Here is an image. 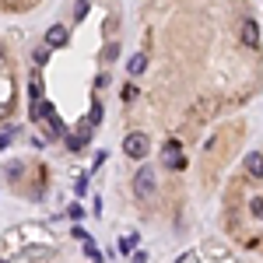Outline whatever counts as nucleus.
Instances as JSON below:
<instances>
[{"instance_id":"dca6fc26","label":"nucleus","mask_w":263,"mask_h":263,"mask_svg":"<svg viewBox=\"0 0 263 263\" xmlns=\"http://www.w3.org/2000/svg\"><path fill=\"white\" fill-rule=\"evenodd\" d=\"M88 14V0H78V7H74V18H84Z\"/></svg>"},{"instance_id":"39448f33","label":"nucleus","mask_w":263,"mask_h":263,"mask_svg":"<svg viewBox=\"0 0 263 263\" xmlns=\"http://www.w3.org/2000/svg\"><path fill=\"white\" fill-rule=\"evenodd\" d=\"M246 172H249V179H263V155L260 151H253L246 158Z\"/></svg>"},{"instance_id":"9d476101","label":"nucleus","mask_w":263,"mask_h":263,"mask_svg":"<svg viewBox=\"0 0 263 263\" xmlns=\"http://www.w3.org/2000/svg\"><path fill=\"white\" fill-rule=\"evenodd\" d=\"M4 172L14 179V176H21V172H25V165H21V162H7V168H4Z\"/></svg>"},{"instance_id":"20e7f679","label":"nucleus","mask_w":263,"mask_h":263,"mask_svg":"<svg viewBox=\"0 0 263 263\" xmlns=\"http://www.w3.org/2000/svg\"><path fill=\"white\" fill-rule=\"evenodd\" d=\"M242 42H246V46H253V49L260 46V28H256V21H253V18L242 21Z\"/></svg>"},{"instance_id":"6ab92c4d","label":"nucleus","mask_w":263,"mask_h":263,"mask_svg":"<svg viewBox=\"0 0 263 263\" xmlns=\"http://www.w3.org/2000/svg\"><path fill=\"white\" fill-rule=\"evenodd\" d=\"M74 190H78V193H88V179H84V176H81V179L74 182Z\"/></svg>"},{"instance_id":"4468645a","label":"nucleus","mask_w":263,"mask_h":263,"mask_svg":"<svg viewBox=\"0 0 263 263\" xmlns=\"http://www.w3.org/2000/svg\"><path fill=\"white\" fill-rule=\"evenodd\" d=\"M137 95H141V91H137L134 84H126V88H123V99H126V102H134V99H137Z\"/></svg>"},{"instance_id":"ddd939ff","label":"nucleus","mask_w":263,"mask_h":263,"mask_svg":"<svg viewBox=\"0 0 263 263\" xmlns=\"http://www.w3.org/2000/svg\"><path fill=\"white\" fill-rule=\"evenodd\" d=\"M49 60V46H39V49H35V63H46Z\"/></svg>"},{"instance_id":"1a4fd4ad","label":"nucleus","mask_w":263,"mask_h":263,"mask_svg":"<svg viewBox=\"0 0 263 263\" xmlns=\"http://www.w3.org/2000/svg\"><path fill=\"white\" fill-rule=\"evenodd\" d=\"M134 246H137V235H126V239H123L116 249H120V253H134Z\"/></svg>"},{"instance_id":"f03ea898","label":"nucleus","mask_w":263,"mask_h":263,"mask_svg":"<svg viewBox=\"0 0 263 263\" xmlns=\"http://www.w3.org/2000/svg\"><path fill=\"white\" fill-rule=\"evenodd\" d=\"M134 190H137L141 197H147V193L155 190V172H151V168H141V172L134 176Z\"/></svg>"},{"instance_id":"423d86ee","label":"nucleus","mask_w":263,"mask_h":263,"mask_svg":"<svg viewBox=\"0 0 263 263\" xmlns=\"http://www.w3.org/2000/svg\"><path fill=\"white\" fill-rule=\"evenodd\" d=\"M49 116H53V105H49V102H46V99H39V102H32V120H35V123H42V120H49Z\"/></svg>"},{"instance_id":"a211bd4d","label":"nucleus","mask_w":263,"mask_h":263,"mask_svg":"<svg viewBox=\"0 0 263 263\" xmlns=\"http://www.w3.org/2000/svg\"><path fill=\"white\" fill-rule=\"evenodd\" d=\"M197 260H200L197 253H182V256H179V263H197Z\"/></svg>"},{"instance_id":"6e6552de","label":"nucleus","mask_w":263,"mask_h":263,"mask_svg":"<svg viewBox=\"0 0 263 263\" xmlns=\"http://www.w3.org/2000/svg\"><path fill=\"white\" fill-rule=\"evenodd\" d=\"M63 144H67L70 151H81V147H84V137H74V134H63Z\"/></svg>"},{"instance_id":"f3484780","label":"nucleus","mask_w":263,"mask_h":263,"mask_svg":"<svg viewBox=\"0 0 263 263\" xmlns=\"http://www.w3.org/2000/svg\"><path fill=\"white\" fill-rule=\"evenodd\" d=\"M102 120V105H99V102H95V105H91V126H95V123H99Z\"/></svg>"},{"instance_id":"9b49d317","label":"nucleus","mask_w":263,"mask_h":263,"mask_svg":"<svg viewBox=\"0 0 263 263\" xmlns=\"http://www.w3.org/2000/svg\"><path fill=\"white\" fill-rule=\"evenodd\" d=\"M84 253L91 256V263H102V253L95 249V242H84Z\"/></svg>"},{"instance_id":"0eeeda50","label":"nucleus","mask_w":263,"mask_h":263,"mask_svg":"<svg viewBox=\"0 0 263 263\" xmlns=\"http://www.w3.org/2000/svg\"><path fill=\"white\" fill-rule=\"evenodd\" d=\"M126 70H130V74H134V78H141L144 70H147V57H144V53H137V57H134V60H130V67H126Z\"/></svg>"},{"instance_id":"f257e3e1","label":"nucleus","mask_w":263,"mask_h":263,"mask_svg":"<svg viewBox=\"0 0 263 263\" xmlns=\"http://www.w3.org/2000/svg\"><path fill=\"white\" fill-rule=\"evenodd\" d=\"M123 151H126V158H147V134H141V130L126 134L123 137Z\"/></svg>"},{"instance_id":"7ed1b4c3","label":"nucleus","mask_w":263,"mask_h":263,"mask_svg":"<svg viewBox=\"0 0 263 263\" xmlns=\"http://www.w3.org/2000/svg\"><path fill=\"white\" fill-rule=\"evenodd\" d=\"M67 39H70V32H67L63 25H53V28L46 32V46H49V49H60V46H67Z\"/></svg>"},{"instance_id":"f8f14e48","label":"nucleus","mask_w":263,"mask_h":263,"mask_svg":"<svg viewBox=\"0 0 263 263\" xmlns=\"http://www.w3.org/2000/svg\"><path fill=\"white\" fill-rule=\"evenodd\" d=\"M116 53H120V42H109V46H105V53H102V57H105V60H112V57H116Z\"/></svg>"},{"instance_id":"2eb2a0df","label":"nucleus","mask_w":263,"mask_h":263,"mask_svg":"<svg viewBox=\"0 0 263 263\" xmlns=\"http://www.w3.org/2000/svg\"><path fill=\"white\" fill-rule=\"evenodd\" d=\"M70 218H74V221H81V218H84V207H81V203H70Z\"/></svg>"},{"instance_id":"aec40b11","label":"nucleus","mask_w":263,"mask_h":263,"mask_svg":"<svg viewBox=\"0 0 263 263\" xmlns=\"http://www.w3.org/2000/svg\"><path fill=\"white\" fill-rule=\"evenodd\" d=\"M134 263H147V253H134Z\"/></svg>"}]
</instances>
